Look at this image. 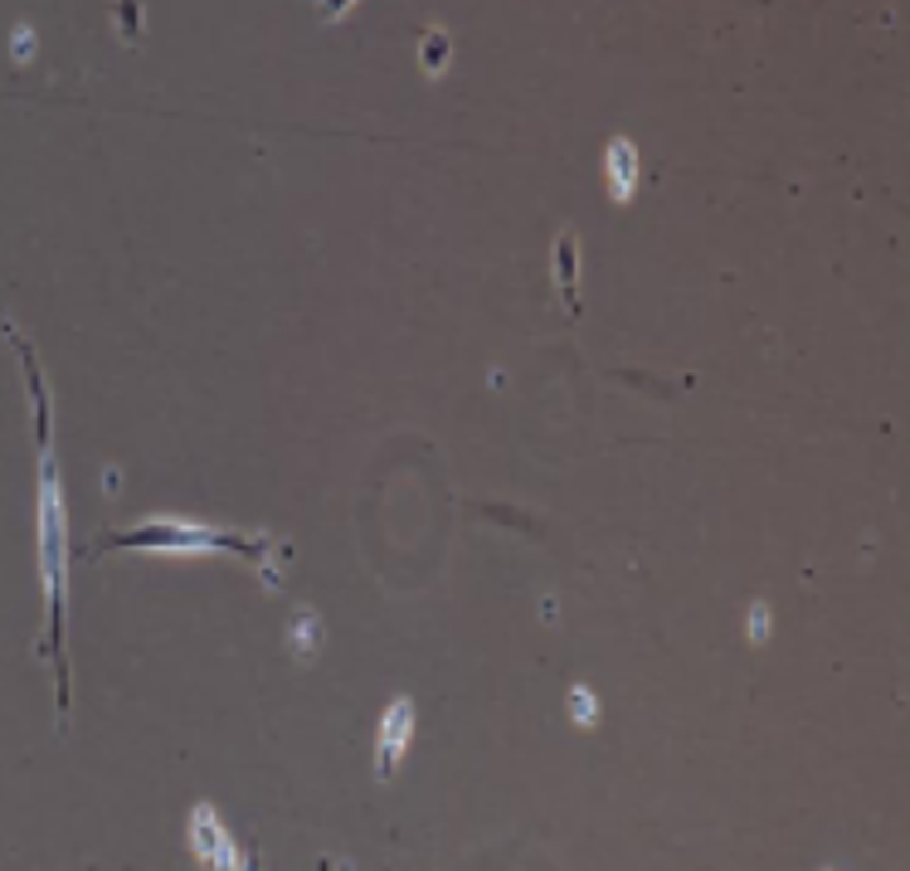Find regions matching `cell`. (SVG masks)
<instances>
[{"label": "cell", "mask_w": 910, "mask_h": 871, "mask_svg": "<svg viewBox=\"0 0 910 871\" xmlns=\"http://www.w3.org/2000/svg\"><path fill=\"white\" fill-rule=\"evenodd\" d=\"M448 59H453V40H448V30H424L419 35V69L429 74V78H438L448 69Z\"/></svg>", "instance_id": "52a82bcc"}, {"label": "cell", "mask_w": 910, "mask_h": 871, "mask_svg": "<svg viewBox=\"0 0 910 871\" xmlns=\"http://www.w3.org/2000/svg\"><path fill=\"white\" fill-rule=\"evenodd\" d=\"M555 282H560V292H565L570 312H580V298H575V239H570V234L555 244Z\"/></svg>", "instance_id": "ba28073f"}, {"label": "cell", "mask_w": 910, "mask_h": 871, "mask_svg": "<svg viewBox=\"0 0 910 871\" xmlns=\"http://www.w3.org/2000/svg\"><path fill=\"white\" fill-rule=\"evenodd\" d=\"M5 336L20 346L30 380V400H35V428H40V496H35V546H40V590H44V614H49V633H44L40 652L59 672V726L69 721V662H64V604H69V512H64V482L59 462H54L49 444V394H44V376L35 370V356L20 342L15 326H5Z\"/></svg>", "instance_id": "6da1fadb"}, {"label": "cell", "mask_w": 910, "mask_h": 871, "mask_svg": "<svg viewBox=\"0 0 910 871\" xmlns=\"http://www.w3.org/2000/svg\"><path fill=\"white\" fill-rule=\"evenodd\" d=\"M122 35H137V0H122Z\"/></svg>", "instance_id": "4fadbf2b"}, {"label": "cell", "mask_w": 910, "mask_h": 871, "mask_svg": "<svg viewBox=\"0 0 910 871\" xmlns=\"http://www.w3.org/2000/svg\"><path fill=\"white\" fill-rule=\"evenodd\" d=\"M108 546L122 550H161V556H210V550H239L244 560H254L258 580L268 590H278V565H273V536L263 531H220V526H200V522H181V516H146V522L112 531Z\"/></svg>", "instance_id": "7a4b0ae2"}, {"label": "cell", "mask_w": 910, "mask_h": 871, "mask_svg": "<svg viewBox=\"0 0 910 871\" xmlns=\"http://www.w3.org/2000/svg\"><path fill=\"white\" fill-rule=\"evenodd\" d=\"M409 740H414V701L395 696L385 706V716H380V730H375V774L380 779H390L404 764Z\"/></svg>", "instance_id": "277c9868"}, {"label": "cell", "mask_w": 910, "mask_h": 871, "mask_svg": "<svg viewBox=\"0 0 910 871\" xmlns=\"http://www.w3.org/2000/svg\"><path fill=\"white\" fill-rule=\"evenodd\" d=\"M769 633H774V614H769V604H765V599H755V604L745 608V638L755 643V648H765V643H769Z\"/></svg>", "instance_id": "30bf717a"}, {"label": "cell", "mask_w": 910, "mask_h": 871, "mask_svg": "<svg viewBox=\"0 0 910 871\" xmlns=\"http://www.w3.org/2000/svg\"><path fill=\"white\" fill-rule=\"evenodd\" d=\"M346 10H356V0H322V20H341Z\"/></svg>", "instance_id": "7c38bea8"}, {"label": "cell", "mask_w": 910, "mask_h": 871, "mask_svg": "<svg viewBox=\"0 0 910 871\" xmlns=\"http://www.w3.org/2000/svg\"><path fill=\"white\" fill-rule=\"evenodd\" d=\"M190 852H195L200 867H220V871L244 867L239 847H234V837L224 833L220 813L210 808V803H195V808H190Z\"/></svg>", "instance_id": "3957f363"}, {"label": "cell", "mask_w": 910, "mask_h": 871, "mask_svg": "<svg viewBox=\"0 0 910 871\" xmlns=\"http://www.w3.org/2000/svg\"><path fill=\"white\" fill-rule=\"evenodd\" d=\"M604 186H609L614 205H628L638 196V146L628 137H614L604 152Z\"/></svg>", "instance_id": "5b68a950"}, {"label": "cell", "mask_w": 910, "mask_h": 871, "mask_svg": "<svg viewBox=\"0 0 910 871\" xmlns=\"http://www.w3.org/2000/svg\"><path fill=\"white\" fill-rule=\"evenodd\" d=\"M10 54H15V64L35 59V25H25V20H20L15 35H10Z\"/></svg>", "instance_id": "8fae6325"}, {"label": "cell", "mask_w": 910, "mask_h": 871, "mask_svg": "<svg viewBox=\"0 0 910 871\" xmlns=\"http://www.w3.org/2000/svg\"><path fill=\"white\" fill-rule=\"evenodd\" d=\"M570 721H575L580 730L599 726V696H594L589 686H570Z\"/></svg>", "instance_id": "9c48e42d"}, {"label": "cell", "mask_w": 910, "mask_h": 871, "mask_svg": "<svg viewBox=\"0 0 910 871\" xmlns=\"http://www.w3.org/2000/svg\"><path fill=\"white\" fill-rule=\"evenodd\" d=\"M288 652L297 662H317V652H322V618H317V608H297V614H292Z\"/></svg>", "instance_id": "8992f818"}]
</instances>
